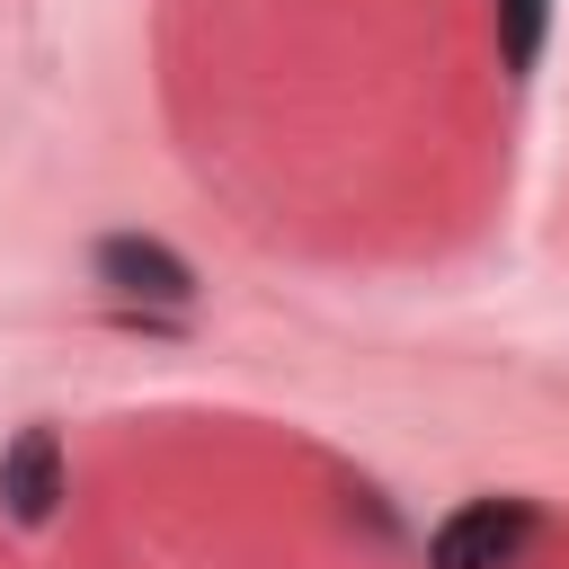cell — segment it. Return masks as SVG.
<instances>
[{
    "instance_id": "1",
    "label": "cell",
    "mask_w": 569,
    "mask_h": 569,
    "mask_svg": "<svg viewBox=\"0 0 569 569\" xmlns=\"http://www.w3.org/2000/svg\"><path fill=\"white\" fill-rule=\"evenodd\" d=\"M525 542H533V507L525 498H462L427 533V569H516Z\"/></svg>"
},
{
    "instance_id": "2",
    "label": "cell",
    "mask_w": 569,
    "mask_h": 569,
    "mask_svg": "<svg viewBox=\"0 0 569 569\" xmlns=\"http://www.w3.org/2000/svg\"><path fill=\"white\" fill-rule=\"evenodd\" d=\"M89 267H98V284L116 302H142V311H187L196 302V267L169 240H151V231H107L89 249Z\"/></svg>"
},
{
    "instance_id": "3",
    "label": "cell",
    "mask_w": 569,
    "mask_h": 569,
    "mask_svg": "<svg viewBox=\"0 0 569 569\" xmlns=\"http://www.w3.org/2000/svg\"><path fill=\"white\" fill-rule=\"evenodd\" d=\"M0 507H9V525H53V507H62V436L53 427H18L9 436V453H0Z\"/></svg>"
},
{
    "instance_id": "4",
    "label": "cell",
    "mask_w": 569,
    "mask_h": 569,
    "mask_svg": "<svg viewBox=\"0 0 569 569\" xmlns=\"http://www.w3.org/2000/svg\"><path fill=\"white\" fill-rule=\"evenodd\" d=\"M542 36H551V0H498V62H507V80H533Z\"/></svg>"
}]
</instances>
